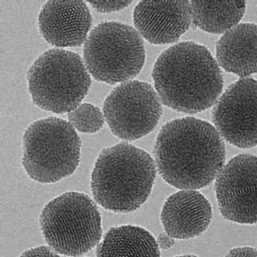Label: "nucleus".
<instances>
[{
	"label": "nucleus",
	"mask_w": 257,
	"mask_h": 257,
	"mask_svg": "<svg viewBox=\"0 0 257 257\" xmlns=\"http://www.w3.org/2000/svg\"><path fill=\"white\" fill-rule=\"evenodd\" d=\"M213 217L209 201L196 190H181L170 195L162 207L160 219L164 231L175 239L201 235Z\"/></svg>",
	"instance_id": "nucleus-13"
},
{
	"label": "nucleus",
	"mask_w": 257,
	"mask_h": 257,
	"mask_svg": "<svg viewBox=\"0 0 257 257\" xmlns=\"http://www.w3.org/2000/svg\"><path fill=\"white\" fill-rule=\"evenodd\" d=\"M162 105L154 86L132 80L111 90L103 101L102 110L111 133L128 142L154 130L163 114Z\"/></svg>",
	"instance_id": "nucleus-8"
},
{
	"label": "nucleus",
	"mask_w": 257,
	"mask_h": 257,
	"mask_svg": "<svg viewBox=\"0 0 257 257\" xmlns=\"http://www.w3.org/2000/svg\"><path fill=\"white\" fill-rule=\"evenodd\" d=\"M39 222L48 245L66 256L83 255L102 237L98 207L84 193L68 191L53 198L41 210Z\"/></svg>",
	"instance_id": "nucleus-6"
},
{
	"label": "nucleus",
	"mask_w": 257,
	"mask_h": 257,
	"mask_svg": "<svg viewBox=\"0 0 257 257\" xmlns=\"http://www.w3.org/2000/svg\"><path fill=\"white\" fill-rule=\"evenodd\" d=\"M211 118L232 146L242 149L257 146V80L239 78L228 85L213 106Z\"/></svg>",
	"instance_id": "nucleus-9"
},
{
	"label": "nucleus",
	"mask_w": 257,
	"mask_h": 257,
	"mask_svg": "<svg viewBox=\"0 0 257 257\" xmlns=\"http://www.w3.org/2000/svg\"><path fill=\"white\" fill-rule=\"evenodd\" d=\"M19 257H60V256L49 245H40L26 249Z\"/></svg>",
	"instance_id": "nucleus-19"
},
{
	"label": "nucleus",
	"mask_w": 257,
	"mask_h": 257,
	"mask_svg": "<svg viewBox=\"0 0 257 257\" xmlns=\"http://www.w3.org/2000/svg\"><path fill=\"white\" fill-rule=\"evenodd\" d=\"M146 56L139 32L118 21L98 24L83 45V60L90 76L110 85L133 80L142 71Z\"/></svg>",
	"instance_id": "nucleus-7"
},
{
	"label": "nucleus",
	"mask_w": 257,
	"mask_h": 257,
	"mask_svg": "<svg viewBox=\"0 0 257 257\" xmlns=\"http://www.w3.org/2000/svg\"><path fill=\"white\" fill-rule=\"evenodd\" d=\"M133 21L142 37L155 45L174 44L193 28L189 1H139Z\"/></svg>",
	"instance_id": "nucleus-11"
},
{
	"label": "nucleus",
	"mask_w": 257,
	"mask_h": 257,
	"mask_svg": "<svg viewBox=\"0 0 257 257\" xmlns=\"http://www.w3.org/2000/svg\"><path fill=\"white\" fill-rule=\"evenodd\" d=\"M219 67L239 78L257 73V24L239 23L219 39L215 46Z\"/></svg>",
	"instance_id": "nucleus-14"
},
{
	"label": "nucleus",
	"mask_w": 257,
	"mask_h": 257,
	"mask_svg": "<svg viewBox=\"0 0 257 257\" xmlns=\"http://www.w3.org/2000/svg\"><path fill=\"white\" fill-rule=\"evenodd\" d=\"M26 77L33 102L56 114L68 113L76 108L92 83L83 58L75 52L57 48L37 58Z\"/></svg>",
	"instance_id": "nucleus-4"
},
{
	"label": "nucleus",
	"mask_w": 257,
	"mask_h": 257,
	"mask_svg": "<svg viewBox=\"0 0 257 257\" xmlns=\"http://www.w3.org/2000/svg\"><path fill=\"white\" fill-rule=\"evenodd\" d=\"M92 17L86 2L49 1L37 19L41 37L57 48L83 45L91 31Z\"/></svg>",
	"instance_id": "nucleus-12"
},
{
	"label": "nucleus",
	"mask_w": 257,
	"mask_h": 257,
	"mask_svg": "<svg viewBox=\"0 0 257 257\" xmlns=\"http://www.w3.org/2000/svg\"><path fill=\"white\" fill-rule=\"evenodd\" d=\"M224 257H257V248L248 246L236 247L230 249Z\"/></svg>",
	"instance_id": "nucleus-20"
},
{
	"label": "nucleus",
	"mask_w": 257,
	"mask_h": 257,
	"mask_svg": "<svg viewBox=\"0 0 257 257\" xmlns=\"http://www.w3.org/2000/svg\"><path fill=\"white\" fill-rule=\"evenodd\" d=\"M78 257H84V256H78Z\"/></svg>",
	"instance_id": "nucleus-23"
},
{
	"label": "nucleus",
	"mask_w": 257,
	"mask_h": 257,
	"mask_svg": "<svg viewBox=\"0 0 257 257\" xmlns=\"http://www.w3.org/2000/svg\"><path fill=\"white\" fill-rule=\"evenodd\" d=\"M193 28L211 34H223L239 23L245 1H190Z\"/></svg>",
	"instance_id": "nucleus-16"
},
{
	"label": "nucleus",
	"mask_w": 257,
	"mask_h": 257,
	"mask_svg": "<svg viewBox=\"0 0 257 257\" xmlns=\"http://www.w3.org/2000/svg\"><path fill=\"white\" fill-rule=\"evenodd\" d=\"M157 172L153 157L128 142L105 148L98 155L91 174L94 200L113 212H135L149 198Z\"/></svg>",
	"instance_id": "nucleus-3"
},
{
	"label": "nucleus",
	"mask_w": 257,
	"mask_h": 257,
	"mask_svg": "<svg viewBox=\"0 0 257 257\" xmlns=\"http://www.w3.org/2000/svg\"><path fill=\"white\" fill-rule=\"evenodd\" d=\"M153 157L166 182L179 189L197 190L210 185L225 164V141L205 120L177 118L161 128Z\"/></svg>",
	"instance_id": "nucleus-1"
},
{
	"label": "nucleus",
	"mask_w": 257,
	"mask_h": 257,
	"mask_svg": "<svg viewBox=\"0 0 257 257\" xmlns=\"http://www.w3.org/2000/svg\"><path fill=\"white\" fill-rule=\"evenodd\" d=\"M67 119L75 130L86 134L98 132L105 121L102 110L88 102L81 103L68 113Z\"/></svg>",
	"instance_id": "nucleus-17"
},
{
	"label": "nucleus",
	"mask_w": 257,
	"mask_h": 257,
	"mask_svg": "<svg viewBox=\"0 0 257 257\" xmlns=\"http://www.w3.org/2000/svg\"><path fill=\"white\" fill-rule=\"evenodd\" d=\"M81 145L80 137L67 120L52 116L41 118L24 133L22 164L33 181L54 183L77 169Z\"/></svg>",
	"instance_id": "nucleus-5"
},
{
	"label": "nucleus",
	"mask_w": 257,
	"mask_h": 257,
	"mask_svg": "<svg viewBox=\"0 0 257 257\" xmlns=\"http://www.w3.org/2000/svg\"><path fill=\"white\" fill-rule=\"evenodd\" d=\"M96 257H161L156 239L146 228L124 224L109 228L97 246Z\"/></svg>",
	"instance_id": "nucleus-15"
},
{
	"label": "nucleus",
	"mask_w": 257,
	"mask_h": 257,
	"mask_svg": "<svg viewBox=\"0 0 257 257\" xmlns=\"http://www.w3.org/2000/svg\"><path fill=\"white\" fill-rule=\"evenodd\" d=\"M220 68L206 46L184 41L161 52L151 76L163 105L193 114L213 106L222 93Z\"/></svg>",
	"instance_id": "nucleus-2"
},
{
	"label": "nucleus",
	"mask_w": 257,
	"mask_h": 257,
	"mask_svg": "<svg viewBox=\"0 0 257 257\" xmlns=\"http://www.w3.org/2000/svg\"><path fill=\"white\" fill-rule=\"evenodd\" d=\"M174 257H198L197 255L193 254H185L182 255H179Z\"/></svg>",
	"instance_id": "nucleus-22"
},
{
	"label": "nucleus",
	"mask_w": 257,
	"mask_h": 257,
	"mask_svg": "<svg viewBox=\"0 0 257 257\" xmlns=\"http://www.w3.org/2000/svg\"><path fill=\"white\" fill-rule=\"evenodd\" d=\"M156 241L159 248L164 250L171 248L175 244V239L168 235L165 231L160 233Z\"/></svg>",
	"instance_id": "nucleus-21"
},
{
	"label": "nucleus",
	"mask_w": 257,
	"mask_h": 257,
	"mask_svg": "<svg viewBox=\"0 0 257 257\" xmlns=\"http://www.w3.org/2000/svg\"><path fill=\"white\" fill-rule=\"evenodd\" d=\"M96 12L102 14H108L122 11L129 7L132 1H87Z\"/></svg>",
	"instance_id": "nucleus-18"
},
{
	"label": "nucleus",
	"mask_w": 257,
	"mask_h": 257,
	"mask_svg": "<svg viewBox=\"0 0 257 257\" xmlns=\"http://www.w3.org/2000/svg\"><path fill=\"white\" fill-rule=\"evenodd\" d=\"M214 191L224 219L257 223V156L243 153L231 158L216 176Z\"/></svg>",
	"instance_id": "nucleus-10"
}]
</instances>
